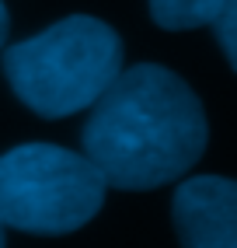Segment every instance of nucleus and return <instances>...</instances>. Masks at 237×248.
<instances>
[{
    "mask_svg": "<svg viewBox=\"0 0 237 248\" xmlns=\"http://www.w3.org/2000/svg\"><path fill=\"white\" fill-rule=\"evenodd\" d=\"M206 137L195 91L167 67L140 63L94 98L84 154L108 186L143 192L181 178L202 157Z\"/></svg>",
    "mask_w": 237,
    "mask_h": 248,
    "instance_id": "1",
    "label": "nucleus"
},
{
    "mask_svg": "<svg viewBox=\"0 0 237 248\" xmlns=\"http://www.w3.org/2000/svg\"><path fill=\"white\" fill-rule=\"evenodd\" d=\"M209 28H216L220 49H223L227 63L234 67L237 63V0H223L220 4V11L209 18Z\"/></svg>",
    "mask_w": 237,
    "mask_h": 248,
    "instance_id": "6",
    "label": "nucleus"
},
{
    "mask_svg": "<svg viewBox=\"0 0 237 248\" xmlns=\"http://www.w3.org/2000/svg\"><path fill=\"white\" fill-rule=\"evenodd\" d=\"M220 4L223 0H150V14L167 31H185V28L209 25Z\"/></svg>",
    "mask_w": 237,
    "mask_h": 248,
    "instance_id": "5",
    "label": "nucleus"
},
{
    "mask_svg": "<svg viewBox=\"0 0 237 248\" xmlns=\"http://www.w3.org/2000/svg\"><path fill=\"white\" fill-rule=\"evenodd\" d=\"M122 70V39L98 18H63L4 53L14 94L42 115L63 119L94 105Z\"/></svg>",
    "mask_w": 237,
    "mask_h": 248,
    "instance_id": "2",
    "label": "nucleus"
},
{
    "mask_svg": "<svg viewBox=\"0 0 237 248\" xmlns=\"http://www.w3.org/2000/svg\"><path fill=\"white\" fill-rule=\"evenodd\" d=\"M4 39H7V7L0 0V46H4Z\"/></svg>",
    "mask_w": 237,
    "mask_h": 248,
    "instance_id": "7",
    "label": "nucleus"
},
{
    "mask_svg": "<svg viewBox=\"0 0 237 248\" xmlns=\"http://www.w3.org/2000/svg\"><path fill=\"white\" fill-rule=\"evenodd\" d=\"M108 182L56 143H21L0 157V224L28 234H70L105 203Z\"/></svg>",
    "mask_w": 237,
    "mask_h": 248,
    "instance_id": "3",
    "label": "nucleus"
},
{
    "mask_svg": "<svg viewBox=\"0 0 237 248\" xmlns=\"http://www.w3.org/2000/svg\"><path fill=\"white\" fill-rule=\"evenodd\" d=\"M175 227L185 248H237V186L220 175L181 182Z\"/></svg>",
    "mask_w": 237,
    "mask_h": 248,
    "instance_id": "4",
    "label": "nucleus"
},
{
    "mask_svg": "<svg viewBox=\"0 0 237 248\" xmlns=\"http://www.w3.org/2000/svg\"><path fill=\"white\" fill-rule=\"evenodd\" d=\"M0 248H4V224H0Z\"/></svg>",
    "mask_w": 237,
    "mask_h": 248,
    "instance_id": "8",
    "label": "nucleus"
}]
</instances>
